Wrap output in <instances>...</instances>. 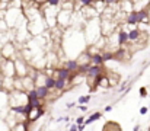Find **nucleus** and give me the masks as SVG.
I'll use <instances>...</instances> for the list:
<instances>
[{"label":"nucleus","mask_w":150,"mask_h":131,"mask_svg":"<svg viewBox=\"0 0 150 131\" xmlns=\"http://www.w3.org/2000/svg\"><path fill=\"white\" fill-rule=\"evenodd\" d=\"M133 131H140V125H139V124H136V125H134V128H133Z\"/></svg>","instance_id":"obj_31"},{"label":"nucleus","mask_w":150,"mask_h":131,"mask_svg":"<svg viewBox=\"0 0 150 131\" xmlns=\"http://www.w3.org/2000/svg\"><path fill=\"white\" fill-rule=\"evenodd\" d=\"M127 87V82H124V83H121V86L118 89V92H124V89Z\"/></svg>","instance_id":"obj_26"},{"label":"nucleus","mask_w":150,"mask_h":131,"mask_svg":"<svg viewBox=\"0 0 150 131\" xmlns=\"http://www.w3.org/2000/svg\"><path fill=\"white\" fill-rule=\"evenodd\" d=\"M77 1L83 6H92L93 4V0H77Z\"/></svg>","instance_id":"obj_21"},{"label":"nucleus","mask_w":150,"mask_h":131,"mask_svg":"<svg viewBox=\"0 0 150 131\" xmlns=\"http://www.w3.org/2000/svg\"><path fill=\"white\" fill-rule=\"evenodd\" d=\"M149 131H150V128H149Z\"/></svg>","instance_id":"obj_34"},{"label":"nucleus","mask_w":150,"mask_h":131,"mask_svg":"<svg viewBox=\"0 0 150 131\" xmlns=\"http://www.w3.org/2000/svg\"><path fill=\"white\" fill-rule=\"evenodd\" d=\"M99 16H96L95 19H89L88 21V25H86V38H88V42L95 44L100 37V23H99Z\"/></svg>","instance_id":"obj_2"},{"label":"nucleus","mask_w":150,"mask_h":131,"mask_svg":"<svg viewBox=\"0 0 150 131\" xmlns=\"http://www.w3.org/2000/svg\"><path fill=\"white\" fill-rule=\"evenodd\" d=\"M117 42L120 47H122V45H125V44L128 42V32L124 29V28H120L118 29V34H117Z\"/></svg>","instance_id":"obj_9"},{"label":"nucleus","mask_w":150,"mask_h":131,"mask_svg":"<svg viewBox=\"0 0 150 131\" xmlns=\"http://www.w3.org/2000/svg\"><path fill=\"white\" fill-rule=\"evenodd\" d=\"M128 32V41L130 42H137L139 40H140V35H142V31L136 26V28H133V29H130V31H127Z\"/></svg>","instance_id":"obj_13"},{"label":"nucleus","mask_w":150,"mask_h":131,"mask_svg":"<svg viewBox=\"0 0 150 131\" xmlns=\"http://www.w3.org/2000/svg\"><path fill=\"white\" fill-rule=\"evenodd\" d=\"M35 92H37V96H38L41 101H45V99H48L50 89H47V87L44 86V85H41V86H37V87H35Z\"/></svg>","instance_id":"obj_12"},{"label":"nucleus","mask_w":150,"mask_h":131,"mask_svg":"<svg viewBox=\"0 0 150 131\" xmlns=\"http://www.w3.org/2000/svg\"><path fill=\"white\" fill-rule=\"evenodd\" d=\"M140 96H142V98H146V96H147V90H146V87H140Z\"/></svg>","instance_id":"obj_22"},{"label":"nucleus","mask_w":150,"mask_h":131,"mask_svg":"<svg viewBox=\"0 0 150 131\" xmlns=\"http://www.w3.org/2000/svg\"><path fill=\"white\" fill-rule=\"evenodd\" d=\"M137 16H139V23H147L149 25V12L146 9L137 10Z\"/></svg>","instance_id":"obj_14"},{"label":"nucleus","mask_w":150,"mask_h":131,"mask_svg":"<svg viewBox=\"0 0 150 131\" xmlns=\"http://www.w3.org/2000/svg\"><path fill=\"white\" fill-rule=\"evenodd\" d=\"M42 115H44V108H42V106H40V108H32V109L29 111V114L26 115V121L32 124V123L38 121Z\"/></svg>","instance_id":"obj_6"},{"label":"nucleus","mask_w":150,"mask_h":131,"mask_svg":"<svg viewBox=\"0 0 150 131\" xmlns=\"http://www.w3.org/2000/svg\"><path fill=\"white\" fill-rule=\"evenodd\" d=\"M147 112H149V108L147 106H142L140 108V115H146Z\"/></svg>","instance_id":"obj_23"},{"label":"nucleus","mask_w":150,"mask_h":131,"mask_svg":"<svg viewBox=\"0 0 150 131\" xmlns=\"http://www.w3.org/2000/svg\"><path fill=\"white\" fill-rule=\"evenodd\" d=\"M0 90H1V79H0Z\"/></svg>","instance_id":"obj_32"},{"label":"nucleus","mask_w":150,"mask_h":131,"mask_svg":"<svg viewBox=\"0 0 150 131\" xmlns=\"http://www.w3.org/2000/svg\"><path fill=\"white\" fill-rule=\"evenodd\" d=\"M73 106H76L74 102H69V103H66V108H67V109H70V108H73Z\"/></svg>","instance_id":"obj_27"},{"label":"nucleus","mask_w":150,"mask_h":131,"mask_svg":"<svg viewBox=\"0 0 150 131\" xmlns=\"http://www.w3.org/2000/svg\"><path fill=\"white\" fill-rule=\"evenodd\" d=\"M13 63H15V73H16V77H23V76H26V74L29 73L31 66L25 61L23 57H18V58H15Z\"/></svg>","instance_id":"obj_3"},{"label":"nucleus","mask_w":150,"mask_h":131,"mask_svg":"<svg viewBox=\"0 0 150 131\" xmlns=\"http://www.w3.org/2000/svg\"><path fill=\"white\" fill-rule=\"evenodd\" d=\"M0 52H1V60H15L18 58V48L12 42H4L0 47Z\"/></svg>","instance_id":"obj_4"},{"label":"nucleus","mask_w":150,"mask_h":131,"mask_svg":"<svg viewBox=\"0 0 150 131\" xmlns=\"http://www.w3.org/2000/svg\"><path fill=\"white\" fill-rule=\"evenodd\" d=\"M85 74H86L88 79L93 80V85H95V79H96L98 76H100V74H103V69H102V66H92V64H91V67L88 69V72H86Z\"/></svg>","instance_id":"obj_7"},{"label":"nucleus","mask_w":150,"mask_h":131,"mask_svg":"<svg viewBox=\"0 0 150 131\" xmlns=\"http://www.w3.org/2000/svg\"><path fill=\"white\" fill-rule=\"evenodd\" d=\"M93 1H96V0H93Z\"/></svg>","instance_id":"obj_33"},{"label":"nucleus","mask_w":150,"mask_h":131,"mask_svg":"<svg viewBox=\"0 0 150 131\" xmlns=\"http://www.w3.org/2000/svg\"><path fill=\"white\" fill-rule=\"evenodd\" d=\"M69 131H77V125H76V124L70 125V128H69Z\"/></svg>","instance_id":"obj_29"},{"label":"nucleus","mask_w":150,"mask_h":131,"mask_svg":"<svg viewBox=\"0 0 150 131\" xmlns=\"http://www.w3.org/2000/svg\"><path fill=\"white\" fill-rule=\"evenodd\" d=\"M91 99H92V96L91 95H86V96H80L77 99V102H79V105H86V103L91 102Z\"/></svg>","instance_id":"obj_19"},{"label":"nucleus","mask_w":150,"mask_h":131,"mask_svg":"<svg viewBox=\"0 0 150 131\" xmlns=\"http://www.w3.org/2000/svg\"><path fill=\"white\" fill-rule=\"evenodd\" d=\"M83 123H85V118H83V117H77L74 124H76V125H80V124H83Z\"/></svg>","instance_id":"obj_24"},{"label":"nucleus","mask_w":150,"mask_h":131,"mask_svg":"<svg viewBox=\"0 0 150 131\" xmlns=\"http://www.w3.org/2000/svg\"><path fill=\"white\" fill-rule=\"evenodd\" d=\"M71 74H73V73H70L67 69L60 67V69H55V77H54V79H64V80L69 82V79L71 77Z\"/></svg>","instance_id":"obj_11"},{"label":"nucleus","mask_w":150,"mask_h":131,"mask_svg":"<svg viewBox=\"0 0 150 131\" xmlns=\"http://www.w3.org/2000/svg\"><path fill=\"white\" fill-rule=\"evenodd\" d=\"M125 22H127V25H130V26H137V25H139V16H137V10H131L130 13H127Z\"/></svg>","instance_id":"obj_10"},{"label":"nucleus","mask_w":150,"mask_h":131,"mask_svg":"<svg viewBox=\"0 0 150 131\" xmlns=\"http://www.w3.org/2000/svg\"><path fill=\"white\" fill-rule=\"evenodd\" d=\"M60 3H61V0H45V4L52 6V7H58Z\"/></svg>","instance_id":"obj_20"},{"label":"nucleus","mask_w":150,"mask_h":131,"mask_svg":"<svg viewBox=\"0 0 150 131\" xmlns=\"http://www.w3.org/2000/svg\"><path fill=\"white\" fill-rule=\"evenodd\" d=\"M111 111H112V106H111V105L105 106V112H111Z\"/></svg>","instance_id":"obj_30"},{"label":"nucleus","mask_w":150,"mask_h":131,"mask_svg":"<svg viewBox=\"0 0 150 131\" xmlns=\"http://www.w3.org/2000/svg\"><path fill=\"white\" fill-rule=\"evenodd\" d=\"M63 67L67 69L70 73H77V70H79V63H77L76 58H69V60L64 61Z\"/></svg>","instance_id":"obj_8"},{"label":"nucleus","mask_w":150,"mask_h":131,"mask_svg":"<svg viewBox=\"0 0 150 131\" xmlns=\"http://www.w3.org/2000/svg\"><path fill=\"white\" fill-rule=\"evenodd\" d=\"M67 80H64V79H55V83H54V89L57 90V92H61V90H64L66 87H67Z\"/></svg>","instance_id":"obj_16"},{"label":"nucleus","mask_w":150,"mask_h":131,"mask_svg":"<svg viewBox=\"0 0 150 131\" xmlns=\"http://www.w3.org/2000/svg\"><path fill=\"white\" fill-rule=\"evenodd\" d=\"M91 64H92V66H102V64H103V58H102V54H100V52L92 54V57H91Z\"/></svg>","instance_id":"obj_15"},{"label":"nucleus","mask_w":150,"mask_h":131,"mask_svg":"<svg viewBox=\"0 0 150 131\" xmlns=\"http://www.w3.org/2000/svg\"><path fill=\"white\" fill-rule=\"evenodd\" d=\"M76 106H77V108H79L82 112H86V111L89 109V106H86V105H76Z\"/></svg>","instance_id":"obj_25"},{"label":"nucleus","mask_w":150,"mask_h":131,"mask_svg":"<svg viewBox=\"0 0 150 131\" xmlns=\"http://www.w3.org/2000/svg\"><path fill=\"white\" fill-rule=\"evenodd\" d=\"M85 128H86V125H85V124H80V125H77V131H85Z\"/></svg>","instance_id":"obj_28"},{"label":"nucleus","mask_w":150,"mask_h":131,"mask_svg":"<svg viewBox=\"0 0 150 131\" xmlns=\"http://www.w3.org/2000/svg\"><path fill=\"white\" fill-rule=\"evenodd\" d=\"M71 19H73V10L61 9L60 12H57V23H60L61 26H69L71 23Z\"/></svg>","instance_id":"obj_5"},{"label":"nucleus","mask_w":150,"mask_h":131,"mask_svg":"<svg viewBox=\"0 0 150 131\" xmlns=\"http://www.w3.org/2000/svg\"><path fill=\"white\" fill-rule=\"evenodd\" d=\"M100 117H102V114L100 112H93L89 118H86L85 120V125H89V124H92V123H95V121H98V120H100Z\"/></svg>","instance_id":"obj_17"},{"label":"nucleus","mask_w":150,"mask_h":131,"mask_svg":"<svg viewBox=\"0 0 150 131\" xmlns=\"http://www.w3.org/2000/svg\"><path fill=\"white\" fill-rule=\"evenodd\" d=\"M54 83H55V79L52 76H45V80H44V86L47 89H54Z\"/></svg>","instance_id":"obj_18"},{"label":"nucleus","mask_w":150,"mask_h":131,"mask_svg":"<svg viewBox=\"0 0 150 131\" xmlns=\"http://www.w3.org/2000/svg\"><path fill=\"white\" fill-rule=\"evenodd\" d=\"M28 12H31V18L28 19L26 28H28V31L31 32V35L38 37V35L45 29V25H44L45 22H44V19H42V15H41L40 10L32 9V7H31V10H28Z\"/></svg>","instance_id":"obj_1"}]
</instances>
